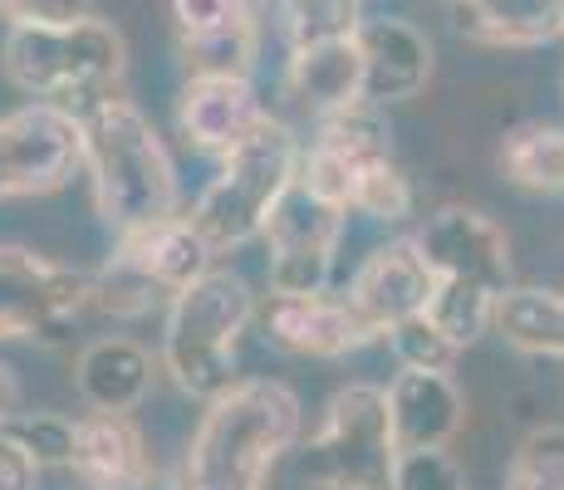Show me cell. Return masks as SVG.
<instances>
[{"label": "cell", "mask_w": 564, "mask_h": 490, "mask_svg": "<svg viewBox=\"0 0 564 490\" xmlns=\"http://www.w3.org/2000/svg\"><path fill=\"white\" fill-rule=\"evenodd\" d=\"M300 398L275 378H241L226 398L206 402L192 437L182 490H270L280 456L300 437Z\"/></svg>", "instance_id": "cell-1"}, {"label": "cell", "mask_w": 564, "mask_h": 490, "mask_svg": "<svg viewBox=\"0 0 564 490\" xmlns=\"http://www.w3.org/2000/svg\"><path fill=\"white\" fill-rule=\"evenodd\" d=\"M84 172L94 211L113 236L177 216V172L158 128L128 98H104L84 113Z\"/></svg>", "instance_id": "cell-2"}, {"label": "cell", "mask_w": 564, "mask_h": 490, "mask_svg": "<svg viewBox=\"0 0 564 490\" xmlns=\"http://www.w3.org/2000/svg\"><path fill=\"white\" fill-rule=\"evenodd\" d=\"M123 64V30L104 15L50 30H6L0 40V69L10 89H20L30 104H59L74 113H89L94 104L113 98Z\"/></svg>", "instance_id": "cell-3"}, {"label": "cell", "mask_w": 564, "mask_h": 490, "mask_svg": "<svg viewBox=\"0 0 564 490\" xmlns=\"http://www.w3.org/2000/svg\"><path fill=\"white\" fill-rule=\"evenodd\" d=\"M256 319V294L236 270H206L192 290L177 294L162 324V368L187 398L216 402L236 378V348Z\"/></svg>", "instance_id": "cell-4"}, {"label": "cell", "mask_w": 564, "mask_h": 490, "mask_svg": "<svg viewBox=\"0 0 564 490\" xmlns=\"http://www.w3.org/2000/svg\"><path fill=\"white\" fill-rule=\"evenodd\" d=\"M300 152H305L300 138L270 113L241 148L226 152L221 172L206 182L197 206L187 211V221L197 226V236L216 255L265 236L275 206L285 202V192L300 177Z\"/></svg>", "instance_id": "cell-5"}, {"label": "cell", "mask_w": 564, "mask_h": 490, "mask_svg": "<svg viewBox=\"0 0 564 490\" xmlns=\"http://www.w3.org/2000/svg\"><path fill=\"white\" fill-rule=\"evenodd\" d=\"M216 250L197 236L187 216L143 226L118 236L113 255L94 275V304L113 319H148L153 309H172L182 290H192L212 270Z\"/></svg>", "instance_id": "cell-6"}, {"label": "cell", "mask_w": 564, "mask_h": 490, "mask_svg": "<svg viewBox=\"0 0 564 490\" xmlns=\"http://www.w3.org/2000/svg\"><path fill=\"white\" fill-rule=\"evenodd\" d=\"M393 471L398 442L388 417V388H339L300 461V481L310 490H393Z\"/></svg>", "instance_id": "cell-7"}, {"label": "cell", "mask_w": 564, "mask_h": 490, "mask_svg": "<svg viewBox=\"0 0 564 490\" xmlns=\"http://www.w3.org/2000/svg\"><path fill=\"white\" fill-rule=\"evenodd\" d=\"M84 172V113L25 104L0 118V202L64 192Z\"/></svg>", "instance_id": "cell-8"}, {"label": "cell", "mask_w": 564, "mask_h": 490, "mask_svg": "<svg viewBox=\"0 0 564 490\" xmlns=\"http://www.w3.org/2000/svg\"><path fill=\"white\" fill-rule=\"evenodd\" d=\"M94 304V275L25 246H0V344L40 339L54 344Z\"/></svg>", "instance_id": "cell-9"}, {"label": "cell", "mask_w": 564, "mask_h": 490, "mask_svg": "<svg viewBox=\"0 0 564 490\" xmlns=\"http://www.w3.org/2000/svg\"><path fill=\"white\" fill-rule=\"evenodd\" d=\"M344 216L349 211L319 202L295 177V187L285 192V202L275 206V216L265 226L270 294H329V270L344 236Z\"/></svg>", "instance_id": "cell-10"}, {"label": "cell", "mask_w": 564, "mask_h": 490, "mask_svg": "<svg viewBox=\"0 0 564 490\" xmlns=\"http://www.w3.org/2000/svg\"><path fill=\"white\" fill-rule=\"evenodd\" d=\"M412 246L427 260V270L437 280H466L491 294L516 290L511 285V236L501 231V221L476 206H437L432 216H422Z\"/></svg>", "instance_id": "cell-11"}, {"label": "cell", "mask_w": 564, "mask_h": 490, "mask_svg": "<svg viewBox=\"0 0 564 490\" xmlns=\"http://www.w3.org/2000/svg\"><path fill=\"white\" fill-rule=\"evenodd\" d=\"M167 20L187 74L251 79L260 54V20L251 0H167Z\"/></svg>", "instance_id": "cell-12"}, {"label": "cell", "mask_w": 564, "mask_h": 490, "mask_svg": "<svg viewBox=\"0 0 564 490\" xmlns=\"http://www.w3.org/2000/svg\"><path fill=\"white\" fill-rule=\"evenodd\" d=\"M260 319L270 339L300 358H344L383 339L349 304V294H270Z\"/></svg>", "instance_id": "cell-13"}, {"label": "cell", "mask_w": 564, "mask_h": 490, "mask_svg": "<svg viewBox=\"0 0 564 490\" xmlns=\"http://www.w3.org/2000/svg\"><path fill=\"white\" fill-rule=\"evenodd\" d=\"M359 54H364V104H412L427 94L432 69H437V50H432L427 30H417L403 15H368L359 25Z\"/></svg>", "instance_id": "cell-14"}, {"label": "cell", "mask_w": 564, "mask_h": 490, "mask_svg": "<svg viewBox=\"0 0 564 490\" xmlns=\"http://www.w3.org/2000/svg\"><path fill=\"white\" fill-rule=\"evenodd\" d=\"M265 123V104L256 98L251 79L236 74H187L177 94V128L206 157H226Z\"/></svg>", "instance_id": "cell-15"}, {"label": "cell", "mask_w": 564, "mask_h": 490, "mask_svg": "<svg viewBox=\"0 0 564 490\" xmlns=\"http://www.w3.org/2000/svg\"><path fill=\"white\" fill-rule=\"evenodd\" d=\"M432 290H437V275L427 270V260L417 255V246L408 241H388L378 246L373 255L359 265V275L349 280V304L373 324L388 339V329H398L412 314H427Z\"/></svg>", "instance_id": "cell-16"}, {"label": "cell", "mask_w": 564, "mask_h": 490, "mask_svg": "<svg viewBox=\"0 0 564 490\" xmlns=\"http://www.w3.org/2000/svg\"><path fill=\"white\" fill-rule=\"evenodd\" d=\"M74 476L89 490H148L153 456L128 412H89L79 417L74 442Z\"/></svg>", "instance_id": "cell-17"}, {"label": "cell", "mask_w": 564, "mask_h": 490, "mask_svg": "<svg viewBox=\"0 0 564 490\" xmlns=\"http://www.w3.org/2000/svg\"><path fill=\"white\" fill-rule=\"evenodd\" d=\"M388 417H393L398 451H427V446H447L466 422V398L452 383V373H403L388 383Z\"/></svg>", "instance_id": "cell-18"}, {"label": "cell", "mask_w": 564, "mask_h": 490, "mask_svg": "<svg viewBox=\"0 0 564 490\" xmlns=\"http://www.w3.org/2000/svg\"><path fill=\"white\" fill-rule=\"evenodd\" d=\"M457 35L486 50H540L564 40V0H452Z\"/></svg>", "instance_id": "cell-19"}, {"label": "cell", "mask_w": 564, "mask_h": 490, "mask_svg": "<svg viewBox=\"0 0 564 490\" xmlns=\"http://www.w3.org/2000/svg\"><path fill=\"white\" fill-rule=\"evenodd\" d=\"M285 94L300 108H310L314 118L344 113V108L364 104V54L359 35L339 40V45H319V50H295L285 59Z\"/></svg>", "instance_id": "cell-20"}, {"label": "cell", "mask_w": 564, "mask_h": 490, "mask_svg": "<svg viewBox=\"0 0 564 490\" xmlns=\"http://www.w3.org/2000/svg\"><path fill=\"white\" fill-rule=\"evenodd\" d=\"M74 388L94 412H133L153 388V353L138 339H94L74 363Z\"/></svg>", "instance_id": "cell-21"}, {"label": "cell", "mask_w": 564, "mask_h": 490, "mask_svg": "<svg viewBox=\"0 0 564 490\" xmlns=\"http://www.w3.org/2000/svg\"><path fill=\"white\" fill-rule=\"evenodd\" d=\"M496 334L520 353L564 358V290H506L496 304Z\"/></svg>", "instance_id": "cell-22"}, {"label": "cell", "mask_w": 564, "mask_h": 490, "mask_svg": "<svg viewBox=\"0 0 564 490\" xmlns=\"http://www.w3.org/2000/svg\"><path fill=\"white\" fill-rule=\"evenodd\" d=\"M506 182L525 192L564 196V128L555 123H516L501 143Z\"/></svg>", "instance_id": "cell-23"}, {"label": "cell", "mask_w": 564, "mask_h": 490, "mask_svg": "<svg viewBox=\"0 0 564 490\" xmlns=\"http://www.w3.org/2000/svg\"><path fill=\"white\" fill-rule=\"evenodd\" d=\"M364 20L359 0H275V30L290 54L354 40Z\"/></svg>", "instance_id": "cell-24"}, {"label": "cell", "mask_w": 564, "mask_h": 490, "mask_svg": "<svg viewBox=\"0 0 564 490\" xmlns=\"http://www.w3.org/2000/svg\"><path fill=\"white\" fill-rule=\"evenodd\" d=\"M496 304L501 294L481 290V285H466V280H437L427 304V319L437 324L457 348H471L481 334L496 329Z\"/></svg>", "instance_id": "cell-25"}, {"label": "cell", "mask_w": 564, "mask_h": 490, "mask_svg": "<svg viewBox=\"0 0 564 490\" xmlns=\"http://www.w3.org/2000/svg\"><path fill=\"white\" fill-rule=\"evenodd\" d=\"M506 490H564V427H540L516 446Z\"/></svg>", "instance_id": "cell-26"}, {"label": "cell", "mask_w": 564, "mask_h": 490, "mask_svg": "<svg viewBox=\"0 0 564 490\" xmlns=\"http://www.w3.org/2000/svg\"><path fill=\"white\" fill-rule=\"evenodd\" d=\"M388 348L403 368H417V373H452L462 348L427 319V314H412L398 329H388Z\"/></svg>", "instance_id": "cell-27"}, {"label": "cell", "mask_w": 564, "mask_h": 490, "mask_svg": "<svg viewBox=\"0 0 564 490\" xmlns=\"http://www.w3.org/2000/svg\"><path fill=\"white\" fill-rule=\"evenodd\" d=\"M10 437L25 446L40 466H74V442H79V422L59 417V412H20L10 422Z\"/></svg>", "instance_id": "cell-28"}, {"label": "cell", "mask_w": 564, "mask_h": 490, "mask_svg": "<svg viewBox=\"0 0 564 490\" xmlns=\"http://www.w3.org/2000/svg\"><path fill=\"white\" fill-rule=\"evenodd\" d=\"M354 216H368V221H408L412 216V182L403 177V167L393 162H378L373 172H364L359 192H354Z\"/></svg>", "instance_id": "cell-29"}, {"label": "cell", "mask_w": 564, "mask_h": 490, "mask_svg": "<svg viewBox=\"0 0 564 490\" xmlns=\"http://www.w3.org/2000/svg\"><path fill=\"white\" fill-rule=\"evenodd\" d=\"M393 490H466V476L457 456L447 446H427V451H398Z\"/></svg>", "instance_id": "cell-30"}, {"label": "cell", "mask_w": 564, "mask_h": 490, "mask_svg": "<svg viewBox=\"0 0 564 490\" xmlns=\"http://www.w3.org/2000/svg\"><path fill=\"white\" fill-rule=\"evenodd\" d=\"M94 15V0H0V20L10 30H50L79 25Z\"/></svg>", "instance_id": "cell-31"}, {"label": "cell", "mask_w": 564, "mask_h": 490, "mask_svg": "<svg viewBox=\"0 0 564 490\" xmlns=\"http://www.w3.org/2000/svg\"><path fill=\"white\" fill-rule=\"evenodd\" d=\"M40 471H45V466L10 437V432H0V490H35Z\"/></svg>", "instance_id": "cell-32"}, {"label": "cell", "mask_w": 564, "mask_h": 490, "mask_svg": "<svg viewBox=\"0 0 564 490\" xmlns=\"http://www.w3.org/2000/svg\"><path fill=\"white\" fill-rule=\"evenodd\" d=\"M15 417H20V383H15V373L0 363V432H6Z\"/></svg>", "instance_id": "cell-33"}]
</instances>
